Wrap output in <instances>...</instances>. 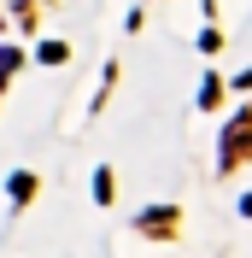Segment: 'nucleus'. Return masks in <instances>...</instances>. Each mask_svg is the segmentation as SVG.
<instances>
[{
  "instance_id": "0eeeda50",
  "label": "nucleus",
  "mask_w": 252,
  "mask_h": 258,
  "mask_svg": "<svg viewBox=\"0 0 252 258\" xmlns=\"http://www.w3.org/2000/svg\"><path fill=\"white\" fill-rule=\"evenodd\" d=\"M240 211H246V217H252V194H246V200H240Z\"/></svg>"
},
{
  "instance_id": "39448f33",
  "label": "nucleus",
  "mask_w": 252,
  "mask_h": 258,
  "mask_svg": "<svg viewBox=\"0 0 252 258\" xmlns=\"http://www.w3.org/2000/svg\"><path fill=\"white\" fill-rule=\"evenodd\" d=\"M71 59V47H65V41H47V47H41V64H65Z\"/></svg>"
},
{
  "instance_id": "423d86ee",
  "label": "nucleus",
  "mask_w": 252,
  "mask_h": 258,
  "mask_svg": "<svg viewBox=\"0 0 252 258\" xmlns=\"http://www.w3.org/2000/svg\"><path fill=\"white\" fill-rule=\"evenodd\" d=\"M217 94H223V82H217V77H205V88H200V106H217Z\"/></svg>"
},
{
  "instance_id": "f03ea898",
  "label": "nucleus",
  "mask_w": 252,
  "mask_h": 258,
  "mask_svg": "<svg viewBox=\"0 0 252 258\" xmlns=\"http://www.w3.org/2000/svg\"><path fill=\"white\" fill-rule=\"evenodd\" d=\"M141 229H147V235H170V229H176L170 206H153V211H147V217H141Z\"/></svg>"
},
{
  "instance_id": "f257e3e1",
  "label": "nucleus",
  "mask_w": 252,
  "mask_h": 258,
  "mask_svg": "<svg viewBox=\"0 0 252 258\" xmlns=\"http://www.w3.org/2000/svg\"><path fill=\"white\" fill-rule=\"evenodd\" d=\"M246 147H252V117H235V123H229V135H223V164H217V170H235Z\"/></svg>"
},
{
  "instance_id": "7ed1b4c3",
  "label": "nucleus",
  "mask_w": 252,
  "mask_h": 258,
  "mask_svg": "<svg viewBox=\"0 0 252 258\" xmlns=\"http://www.w3.org/2000/svg\"><path fill=\"white\" fill-rule=\"evenodd\" d=\"M94 200H100V206L117 200V176H111V164H100V170H94Z\"/></svg>"
},
{
  "instance_id": "20e7f679",
  "label": "nucleus",
  "mask_w": 252,
  "mask_h": 258,
  "mask_svg": "<svg viewBox=\"0 0 252 258\" xmlns=\"http://www.w3.org/2000/svg\"><path fill=\"white\" fill-rule=\"evenodd\" d=\"M6 194H12L18 206H30V200H35V176H30V170H18V176L6 182Z\"/></svg>"
}]
</instances>
